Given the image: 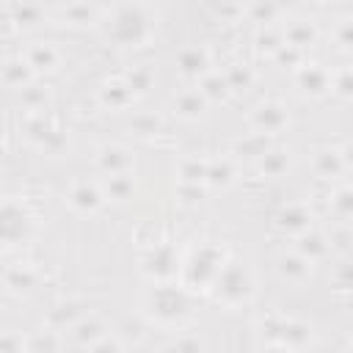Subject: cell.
I'll return each instance as SVG.
<instances>
[{"label":"cell","mask_w":353,"mask_h":353,"mask_svg":"<svg viewBox=\"0 0 353 353\" xmlns=\"http://www.w3.org/2000/svg\"><path fill=\"white\" fill-rule=\"evenodd\" d=\"M94 165L99 174H132L135 171V154L132 149L121 143H105L94 154Z\"/></svg>","instance_id":"cell-13"},{"label":"cell","mask_w":353,"mask_h":353,"mask_svg":"<svg viewBox=\"0 0 353 353\" xmlns=\"http://www.w3.org/2000/svg\"><path fill=\"white\" fill-rule=\"evenodd\" d=\"M210 292L215 295L218 303H223L229 309H237V306L251 301V295H254V276L245 268V262L229 256L223 262V268H221V273H218V279H215Z\"/></svg>","instance_id":"cell-2"},{"label":"cell","mask_w":353,"mask_h":353,"mask_svg":"<svg viewBox=\"0 0 353 353\" xmlns=\"http://www.w3.org/2000/svg\"><path fill=\"white\" fill-rule=\"evenodd\" d=\"M99 105L108 108V110H127L135 99V91L130 88V83L124 80V74L119 77H108L102 85H99Z\"/></svg>","instance_id":"cell-19"},{"label":"cell","mask_w":353,"mask_h":353,"mask_svg":"<svg viewBox=\"0 0 353 353\" xmlns=\"http://www.w3.org/2000/svg\"><path fill=\"white\" fill-rule=\"evenodd\" d=\"M226 248L218 245V243H201L199 248L190 251V256L179 265V279H182V287L188 292H210L223 262H226Z\"/></svg>","instance_id":"cell-1"},{"label":"cell","mask_w":353,"mask_h":353,"mask_svg":"<svg viewBox=\"0 0 353 353\" xmlns=\"http://www.w3.org/2000/svg\"><path fill=\"white\" fill-rule=\"evenodd\" d=\"M99 185H102L105 199L113 201V204H124V201H130L132 193H135V179H132V174H102Z\"/></svg>","instance_id":"cell-24"},{"label":"cell","mask_w":353,"mask_h":353,"mask_svg":"<svg viewBox=\"0 0 353 353\" xmlns=\"http://www.w3.org/2000/svg\"><path fill=\"white\" fill-rule=\"evenodd\" d=\"M309 165L320 182H336V179H342V174H347L342 149H336V146H317L309 157Z\"/></svg>","instance_id":"cell-14"},{"label":"cell","mask_w":353,"mask_h":353,"mask_svg":"<svg viewBox=\"0 0 353 353\" xmlns=\"http://www.w3.org/2000/svg\"><path fill=\"white\" fill-rule=\"evenodd\" d=\"M22 55L33 66L36 74H52L61 69V61H63V52L52 41H30Z\"/></svg>","instance_id":"cell-17"},{"label":"cell","mask_w":353,"mask_h":353,"mask_svg":"<svg viewBox=\"0 0 353 353\" xmlns=\"http://www.w3.org/2000/svg\"><path fill=\"white\" fill-rule=\"evenodd\" d=\"M295 248H298L309 262L317 265V262H323V259L331 256V237L323 234V232H317V229L312 226L309 232H303V234L295 237Z\"/></svg>","instance_id":"cell-21"},{"label":"cell","mask_w":353,"mask_h":353,"mask_svg":"<svg viewBox=\"0 0 353 353\" xmlns=\"http://www.w3.org/2000/svg\"><path fill=\"white\" fill-rule=\"evenodd\" d=\"M130 130L135 135H141V138H152V135H157L163 130V119L154 116V113H135L130 119Z\"/></svg>","instance_id":"cell-35"},{"label":"cell","mask_w":353,"mask_h":353,"mask_svg":"<svg viewBox=\"0 0 353 353\" xmlns=\"http://www.w3.org/2000/svg\"><path fill=\"white\" fill-rule=\"evenodd\" d=\"M143 273L154 281H168L179 273V259L171 248V243H152L143 256Z\"/></svg>","instance_id":"cell-10"},{"label":"cell","mask_w":353,"mask_h":353,"mask_svg":"<svg viewBox=\"0 0 353 353\" xmlns=\"http://www.w3.org/2000/svg\"><path fill=\"white\" fill-rule=\"evenodd\" d=\"M143 309L149 317H154L160 325H176L188 309H190V301H188V290L179 284H168V281H157V287L149 290L146 301H143Z\"/></svg>","instance_id":"cell-4"},{"label":"cell","mask_w":353,"mask_h":353,"mask_svg":"<svg viewBox=\"0 0 353 353\" xmlns=\"http://www.w3.org/2000/svg\"><path fill=\"white\" fill-rule=\"evenodd\" d=\"M11 22H17V25H22V28L39 25V22H41V8L33 6V3H19V6L11 11Z\"/></svg>","instance_id":"cell-38"},{"label":"cell","mask_w":353,"mask_h":353,"mask_svg":"<svg viewBox=\"0 0 353 353\" xmlns=\"http://www.w3.org/2000/svg\"><path fill=\"white\" fill-rule=\"evenodd\" d=\"M281 47H284V33H281V30H276V28H270V25H265V28L256 30V36H254V50H256L259 58H270V61H273Z\"/></svg>","instance_id":"cell-28"},{"label":"cell","mask_w":353,"mask_h":353,"mask_svg":"<svg viewBox=\"0 0 353 353\" xmlns=\"http://www.w3.org/2000/svg\"><path fill=\"white\" fill-rule=\"evenodd\" d=\"M50 99H52L50 88H47V85H39L36 80L19 91V105H22V110H28V113H44V108L50 105Z\"/></svg>","instance_id":"cell-29"},{"label":"cell","mask_w":353,"mask_h":353,"mask_svg":"<svg viewBox=\"0 0 353 353\" xmlns=\"http://www.w3.org/2000/svg\"><path fill=\"white\" fill-rule=\"evenodd\" d=\"M204 190H207V185H190V182H179V185H176V199H179V204L190 207V204H199V201H201Z\"/></svg>","instance_id":"cell-41"},{"label":"cell","mask_w":353,"mask_h":353,"mask_svg":"<svg viewBox=\"0 0 353 353\" xmlns=\"http://www.w3.org/2000/svg\"><path fill=\"white\" fill-rule=\"evenodd\" d=\"M36 281H39V273H36V268H30V265H8L6 270H3V284H6V290L8 292H14V295H22V292H30L33 287H36Z\"/></svg>","instance_id":"cell-25"},{"label":"cell","mask_w":353,"mask_h":353,"mask_svg":"<svg viewBox=\"0 0 353 353\" xmlns=\"http://www.w3.org/2000/svg\"><path fill=\"white\" fill-rule=\"evenodd\" d=\"M199 88H201V94L210 99V105L226 102V99L234 94L232 85H229V80H226V74H223L221 69H210L207 74H201V77H199Z\"/></svg>","instance_id":"cell-26"},{"label":"cell","mask_w":353,"mask_h":353,"mask_svg":"<svg viewBox=\"0 0 353 353\" xmlns=\"http://www.w3.org/2000/svg\"><path fill=\"white\" fill-rule=\"evenodd\" d=\"M94 19H97V14H94V8H91L85 0H72V3H66L63 11H61V22H63V25H72V28H85V25H91Z\"/></svg>","instance_id":"cell-31"},{"label":"cell","mask_w":353,"mask_h":353,"mask_svg":"<svg viewBox=\"0 0 353 353\" xmlns=\"http://www.w3.org/2000/svg\"><path fill=\"white\" fill-rule=\"evenodd\" d=\"M210 108V99L201 94V88H182L171 97V113L179 121H199Z\"/></svg>","instance_id":"cell-16"},{"label":"cell","mask_w":353,"mask_h":353,"mask_svg":"<svg viewBox=\"0 0 353 353\" xmlns=\"http://www.w3.org/2000/svg\"><path fill=\"white\" fill-rule=\"evenodd\" d=\"M223 74H226L232 91L251 88V83H254V72H251V66H248V63H240V61H237V63H229V66L223 69Z\"/></svg>","instance_id":"cell-36"},{"label":"cell","mask_w":353,"mask_h":353,"mask_svg":"<svg viewBox=\"0 0 353 353\" xmlns=\"http://www.w3.org/2000/svg\"><path fill=\"white\" fill-rule=\"evenodd\" d=\"M248 124H251V132H259V135L270 138V135H279L290 127V110L279 99H265V102L251 108Z\"/></svg>","instance_id":"cell-5"},{"label":"cell","mask_w":353,"mask_h":353,"mask_svg":"<svg viewBox=\"0 0 353 353\" xmlns=\"http://www.w3.org/2000/svg\"><path fill=\"white\" fill-rule=\"evenodd\" d=\"M63 334L69 336V345H72V347L94 350V345H97L102 336H108L110 328H108V323L99 320L97 314H83V317H77Z\"/></svg>","instance_id":"cell-12"},{"label":"cell","mask_w":353,"mask_h":353,"mask_svg":"<svg viewBox=\"0 0 353 353\" xmlns=\"http://www.w3.org/2000/svg\"><path fill=\"white\" fill-rule=\"evenodd\" d=\"M152 36V22L138 3H124L108 22V39L119 47H143Z\"/></svg>","instance_id":"cell-3"},{"label":"cell","mask_w":353,"mask_h":353,"mask_svg":"<svg viewBox=\"0 0 353 353\" xmlns=\"http://www.w3.org/2000/svg\"><path fill=\"white\" fill-rule=\"evenodd\" d=\"M334 44L339 50H353V17H342L334 25Z\"/></svg>","instance_id":"cell-39"},{"label":"cell","mask_w":353,"mask_h":353,"mask_svg":"<svg viewBox=\"0 0 353 353\" xmlns=\"http://www.w3.org/2000/svg\"><path fill=\"white\" fill-rule=\"evenodd\" d=\"M281 33H284V44H290V47H295L301 52L314 47L317 39H320V30H317V25L312 19H292V22L284 25Z\"/></svg>","instance_id":"cell-20"},{"label":"cell","mask_w":353,"mask_h":353,"mask_svg":"<svg viewBox=\"0 0 353 353\" xmlns=\"http://www.w3.org/2000/svg\"><path fill=\"white\" fill-rule=\"evenodd\" d=\"M328 207L339 221H353V185H336L328 193Z\"/></svg>","instance_id":"cell-30"},{"label":"cell","mask_w":353,"mask_h":353,"mask_svg":"<svg viewBox=\"0 0 353 353\" xmlns=\"http://www.w3.org/2000/svg\"><path fill=\"white\" fill-rule=\"evenodd\" d=\"M174 66L179 72L182 80H199L201 74H207L212 69V55L207 47L201 44H190V47H182L174 58Z\"/></svg>","instance_id":"cell-15"},{"label":"cell","mask_w":353,"mask_h":353,"mask_svg":"<svg viewBox=\"0 0 353 353\" xmlns=\"http://www.w3.org/2000/svg\"><path fill=\"white\" fill-rule=\"evenodd\" d=\"M295 85L309 99H323L334 88V72H328L323 63H301L295 69Z\"/></svg>","instance_id":"cell-7"},{"label":"cell","mask_w":353,"mask_h":353,"mask_svg":"<svg viewBox=\"0 0 353 353\" xmlns=\"http://www.w3.org/2000/svg\"><path fill=\"white\" fill-rule=\"evenodd\" d=\"M28 226H30V218H28L22 201H14L11 196H6L3 210H0V234H3V245H6V248H14L17 243H22Z\"/></svg>","instance_id":"cell-9"},{"label":"cell","mask_w":353,"mask_h":353,"mask_svg":"<svg viewBox=\"0 0 353 353\" xmlns=\"http://www.w3.org/2000/svg\"><path fill=\"white\" fill-rule=\"evenodd\" d=\"M207 165L210 157H199V154H185L176 163V179L179 182H190V185H204L207 179Z\"/></svg>","instance_id":"cell-27"},{"label":"cell","mask_w":353,"mask_h":353,"mask_svg":"<svg viewBox=\"0 0 353 353\" xmlns=\"http://www.w3.org/2000/svg\"><path fill=\"white\" fill-rule=\"evenodd\" d=\"M279 17V6L273 0H251L248 3V19L254 22H273Z\"/></svg>","instance_id":"cell-37"},{"label":"cell","mask_w":353,"mask_h":353,"mask_svg":"<svg viewBox=\"0 0 353 353\" xmlns=\"http://www.w3.org/2000/svg\"><path fill=\"white\" fill-rule=\"evenodd\" d=\"M273 61H276V63H287L290 69H298V66L303 63V52H301V50H295V47H290V44H284Z\"/></svg>","instance_id":"cell-42"},{"label":"cell","mask_w":353,"mask_h":353,"mask_svg":"<svg viewBox=\"0 0 353 353\" xmlns=\"http://www.w3.org/2000/svg\"><path fill=\"white\" fill-rule=\"evenodd\" d=\"M256 171L265 179H279L290 171V152L279 149V146H268L259 157H256Z\"/></svg>","instance_id":"cell-23"},{"label":"cell","mask_w":353,"mask_h":353,"mask_svg":"<svg viewBox=\"0 0 353 353\" xmlns=\"http://www.w3.org/2000/svg\"><path fill=\"white\" fill-rule=\"evenodd\" d=\"M36 77H39V74L33 72V66L25 61L22 52H19V55H8V58L3 61V66H0V80H3V85H6L8 91H22V88L30 85Z\"/></svg>","instance_id":"cell-18"},{"label":"cell","mask_w":353,"mask_h":353,"mask_svg":"<svg viewBox=\"0 0 353 353\" xmlns=\"http://www.w3.org/2000/svg\"><path fill=\"white\" fill-rule=\"evenodd\" d=\"M77 317H83V314H80V309H74V303H58V306H52V309L47 312L44 323H47V328L66 331Z\"/></svg>","instance_id":"cell-32"},{"label":"cell","mask_w":353,"mask_h":353,"mask_svg":"<svg viewBox=\"0 0 353 353\" xmlns=\"http://www.w3.org/2000/svg\"><path fill=\"white\" fill-rule=\"evenodd\" d=\"M66 204H69L77 215H97V212H102V207L108 204V199H105L99 182L77 179V182H72V188L66 190Z\"/></svg>","instance_id":"cell-8"},{"label":"cell","mask_w":353,"mask_h":353,"mask_svg":"<svg viewBox=\"0 0 353 353\" xmlns=\"http://www.w3.org/2000/svg\"><path fill=\"white\" fill-rule=\"evenodd\" d=\"M339 149H342V157H345V165H347V171H353V138H350V141H345Z\"/></svg>","instance_id":"cell-43"},{"label":"cell","mask_w":353,"mask_h":353,"mask_svg":"<svg viewBox=\"0 0 353 353\" xmlns=\"http://www.w3.org/2000/svg\"><path fill=\"white\" fill-rule=\"evenodd\" d=\"M312 270H314V262H309L298 248L281 251V254L276 256V276H279L284 284L303 287V284L312 281Z\"/></svg>","instance_id":"cell-11"},{"label":"cell","mask_w":353,"mask_h":353,"mask_svg":"<svg viewBox=\"0 0 353 353\" xmlns=\"http://www.w3.org/2000/svg\"><path fill=\"white\" fill-rule=\"evenodd\" d=\"M331 284L339 292H353V256H342L331 268Z\"/></svg>","instance_id":"cell-33"},{"label":"cell","mask_w":353,"mask_h":353,"mask_svg":"<svg viewBox=\"0 0 353 353\" xmlns=\"http://www.w3.org/2000/svg\"><path fill=\"white\" fill-rule=\"evenodd\" d=\"M312 221H314L312 207L303 204V201H287V204H281V207L273 212V226H276L281 234L292 237V240H295L298 234L309 232V229H312Z\"/></svg>","instance_id":"cell-6"},{"label":"cell","mask_w":353,"mask_h":353,"mask_svg":"<svg viewBox=\"0 0 353 353\" xmlns=\"http://www.w3.org/2000/svg\"><path fill=\"white\" fill-rule=\"evenodd\" d=\"M237 179V163L234 157H210L207 165V190H226L229 185H234Z\"/></svg>","instance_id":"cell-22"},{"label":"cell","mask_w":353,"mask_h":353,"mask_svg":"<svg viewBox=\"0 0 353 353\" xmlns=\"http://www.w3.org/2000/svg\"><path fill=\"white\" fill-rule=\"evenodd\" d=\"M314 3H320V6H325V3H334V0H314Z\"/></svg>","instance_id":"cell-44"},{"label":"cell","mask_w":353,"mask_h":353,"mask_svg":"<svg viewBox=\"0 0 353 353\" xmlns=\"http://www.w3.org/2000/svg\"><path fill=\"white\" fill-rule=\"evenodd\" d=\"M124 80L130 83V88L135 91V97H143L154 85V72L149 66H132L130 72H124Z\"/></svg>","instance_id":"cell-34"},{"label":"cell","mask_w":353,"mask_h":353,"mask_svg":"<svg viewBox=\"0 0 353 353\" xmlns=\"http://www.w3.org/2000/svg\"><path fill=\"white\" fill-rule=\"evenodd\" d=\"M331 94H336L342 99H353V66L334 72V88H331Z\"/></svg>","instance_id":"cell-40"}]
</instances>
